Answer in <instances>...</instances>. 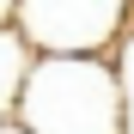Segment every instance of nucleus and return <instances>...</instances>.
<instances>
[{"label":"nucleus","instance_id":"nucleus-2","mask_svg":"<svg viewBox=\"0 0 134 134\" xmlns=\"http://www.w3.org/2000/svg\"><path fill=\"white\" fill-rule=\"evenodd\" d=\"M18 37L55 55H98L110 37L122 31L128 0H12Z\"/></svg>","mask_w":134,"mask_h":134},{"label":"nucleus","instance_id":"nucleus-3","mask_svg":"<svg viewBox=\"0 0 134 134\" xmlns=\"http://www.w3.org/2000/svg\"><path fill=\"white\" fill-rule=\"evenodd\" d=\"M18 85H25V49L12 31H0V110L18 98Z\"/></svg>","mask_w":134,"mask_h":134},{"label":"nucleus","instance_id":"nucleus-1","mask_svg":"<svg viewBox=\"0 0 134 134\" xmlns=\"http://www.w3.org/2000/svg\"><path fill=\"white\" fill-rule=\"evenodd\" d=\"M25 134H122V85L98 55H55L25 67Z\"/></svg>","mask_w":134,"mask_h":134}]
</instances>
